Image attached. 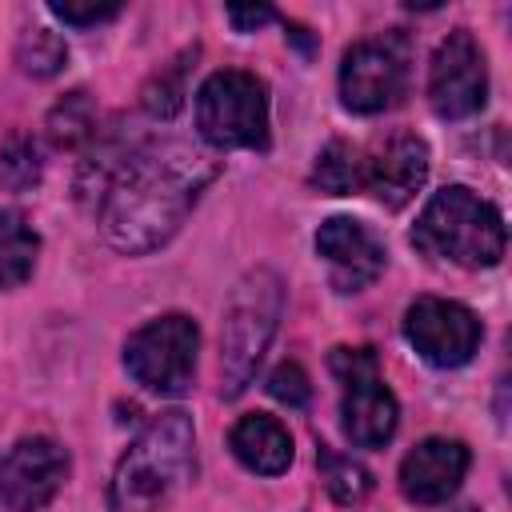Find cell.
<instances>
[{
    "label": "cell",
    "mask_w": 512,
    "mask_h": 512,
    "mask_svg": "<svg viewBox=\"0 0 512 512\" xmlns=\"http://www.w3.org/2000/svg\"><path fill=\"white\" fill-rule=\"evenodd\" d=\"M212 180L216 160L184 140L108 136L80 168V192L96 200L100 232L124 256L168 244Z\"/></svg>",
    "instance_id": "cell-1"
},
{
    "label": "cell",
    "mask_w": 512,
    "mask_h": 512,
    "mask_svg": "<svg viewBox=\"0 0 512 512\" xmlns=\"http://www.w3.org/2000/svg\"><path fill=\"white\" fill-rule=\"evenodd\" d=\"M196 476V428L192 416L172 408L160 412L120 456L112 476L116 512H160Z\"/></svg>",
    "instance_id": "cell-2"
},
{
    "label": "cell",
    "mask_w": 512,
    "mask_h": 512,
    "mask_svg": "<svg viewBox=\"0 0 512 512\" xmlns=\"http://www.w3.org/2000/svg\"><path fill=\"white\" fill-rule=\"evenodd\" d=\"M280 312H284L280 272L268 264L248 268L236 280V288L224 304V320H220V396L232 400L252 384L256 364L264 360V352L276 336Z\"/></svg>",
    "instance_id": "cell-3"
},
{
    "label": "cell",
    "mask_w": 512,
    "mask_h": 512,
    "mask_svg": "<svg viewBox=\"0 0 512 512\" xmlns=\"http://www.w3.org/2000/svg\"><path fill=\"white\" fill-rule=\"evenodd\" d=\"M504 220L500 212L476 196L464 184H448L440 188L424 212L416 216L412 228V244L424 256L436 260H452L460 268H492L504 256Z\"/></svg>",
    "instance_id": "cell-4"
},
{
    "label": "cell",
    "mask_w": 512,
    "mask_h": 512,
    "mask_svg": "<svg viewBox=\"0 0 512 512\" xmlns=\"http://www.w3.org/2000/svg\"><path fill=\"white\" fill-rule=\"evenodd\" d=\"M196 128L212 148L268 144V92L252 72L220 68L196 92Z\"/></svg>",
    "instance_id": "cell-5"
},
{
    "label": "cell",
    "mask_w": 512,
    "mask_h": 512,
    "mask_svg": "<svg viewBox=\"0 0 512 512\" xmlns=\"http://www.w3.org/2000/svg\"><path fill=\"white\" fill-rule=\"evenodd\" d=\"M200 328L184 312L156 316L124 340V368L156 396H184L196 380Z\"/></svg>",
    "instance_id": "cell-6"
},
{
    "label": "cell",
    "mask_w": 512,
    "mask_h": 512,
    "mask_svg": "<svg viewBox=\"0 0 512 512\" xmlns=\"http://www.w3.org/2000/svg\"><path fill=\"white\" fill-rule=\"evenodd\" d=\"M340 380V424L356 448H384L396 432L400 408L380 376L372 348H332L328 356Z\"/></svg>",
    "instance_id": "cell-7"
},
{
    "label": "cell",
    "mask_w": 512,
    "mask_h": 512,
    "mask_svg": "<svg viewBox=\"0 0 512 512\" xmlns=\"http://www.w3.org/2000/svg\"><path fill=\"white\" fill-rule=\"evenodd\" d=\"M408 88V52L400 36L356 40L340 60V100L348 112L376 116Z\"/></svg>",
    "instance_id": "cell-8"
},
{
    "label": "cell",
    "mask_w": 512,
    "mask_h": 512,
    "mask_svg": "<svg viewBox=\"0 0 512 512\" xmlns=\"http://www.w3.org/2000/svg\"><path fill=\"white\" fill-rule=\"evenodd\" d=\"M488 100V64L484 48L468 28L448 32L428 64V104L444 120H464Z\"/></svg>",
    "instance_id": "cell-9"
},
{
    "label": "cell",
    "mask_w": 512,
    "mask_h": 512,
    "mask_svg": "<svg viewBox=\"0 0 512 512\" xmlns=\"http://www.w3.org/2000/svg\"><path fill=\"white\" fill-rule=\"evenodd\" d=\"M404 336L428 364L460 368L476 356L484 328H480V320L468 304L440 300V296H420L404 312Z\"/></svg>",
    "instance_id": "cell-10"
},
{
    "label": "cell",
    "mask_w": 512,
    "mask_h": 512,
    "mask_svg": "<svg viewBox=\"0 0 512 512\" xmlns=\"http://www.w3.org/2000/svg\"><path fill=\"white\" fill-rule=\"evenodd\" d=\"M68 480V452L52 436H24L0 456V504L40 512Z\"/></svg>",
    "instance_id": "cell-11"
},
{
    "label": "cell",
    "mask_w": 512,
    "mask_h": 512,
    "mask_svg": "<svg viewBox=\"0 0 512 512\" xmlns=\"http://www.w3.org/2000/svg\"><path fill=\"white\" fill-rule=\"evenodd\" d=\"M316 252L328 264V280L336 292H360L384 272V240L352 216H332L316 232Z\"/></svg>",
    "instance_id": "cell-12"
},
{
    "label": "cell",
    "mask_w": 512,
    "mask_h": 512,
    "mask_svg": "<svg viewBox=\"0 0 512 512\" xmlns=\"http://www.w3.org/2000/svg\"><path fill=\"white\" fill-rule=\"evenodd\" d=\"M428 164V144L416 132L396 128L364 156V192H372L384 208H404L424 188Z\"/></svg>",
    "instance_id": "cell-13"
},
{
    "label": "cell",
    "mask_w": 512,
    "mask_h": 512,
    "mask_svg": "<svg viewBox=\"0 0 512 512\" xmlns=\"http://www.w3.org/2000/svg\"><path fill=\"white\" fill-rule=\"evenodd\" d=\"M468 472V448L448 436L420 440L400 460V492L412 504H444Z\"/></svg>",
    "instance_id": "cell-14"
},
{
    "label": "cell",
    "mask_w": 512,
    "mask_h": 512,
    "mask_svg": "<svg viewBox=\"0 0 512 512\" xmlns=\"http://www.w3.org/2000/svg\"><path fill=\"white\" fill-rule=\"evenodd\" d=\"M228 448L256 476H280L292 464V436H288V428L276 416H264V412L240 416L232 424V432H228Z\"/></svg>",
    "instance_id": "cell-15"
},
{
    "label": "cell",
    "mask_w": 512,
    "mask_h": 512,
    "mask_svg": "<svg viewBox=\"0 0 512 512\" xmlns=\"http://www.w3.org/2000/svg\"><path fill=\"white\" fill-rule=\"evenodd\" d=\"M40 256V236L20 208H0V288H20Z\"/></svg>",
    "instance_id": "cell-16"
},
{
    "label": "cell",
    "mask_w": 512,
    "mask_h": 512,
    "mask_svg": "<svg viewBox=\"0 0 512 512\" xmlns=\"http://www.w3.org/2000/svg\"><path fill=\"white\" fill-rule=\"evenodd\" d=\"M312 188L328 192V196H352L364 188V152L348 140H332L316 164H312V176H308Z\"/></svg>",
    "instance_id": "cell-17"
},
{
    "label": "cell",
    "mask_w": 512,
    "mask_h": 512,
    "mask_svg": "<svg viewBox=\"0 0 512 512\" xmlns=\"http://www.w3.org/2000/svg\"><path fill=\"white\" fill-rule=\"evenodd\" d=\"M316 464H320V480L336 504H360L372 492V472L364 464H356L352 456H340V452L320 444Z\"/></svg>",
    "instance_id": "cell-18"
},
{
    "label": "cell",
    "mask_w": 512,
    "mask_h": 512,
    "mask_svg": "<svg viewBox=\"0 0 512 512\" xmlns=\"http://www.w3.org/2000/svg\"><path fill=\"white\" fill-rule=\"evenodd\" d=\"M16 64L28 72V76H56L64 64H68V44L52 32V28H28L16 44Z\"/></svg>",
    "instance_id": "cell-19"
},
{
    "label": "cell",
    "mask_w": 512,
    "mask_h": 512,
    "mask_svg": "<svg viewBox=\"0 0 512 512\" xmlns=\"http://www.w3.org/2000/svg\"><path fill=\"white\" fill-rule=\"evenodd\" d=\"M48 136L60 148H72L88 136H96V112L88 104V92H68L52 112H48Z\"/></svg>",
    "instance_id": "cell-20"
},
{
    "label": "cell",
    "mask_w": 512,
    "mask_h": 512,
    "mask_svg": "<svg viewBox=\"0 0 512 512\" xmlns=\"http://www.w3.org/2000/svg\"><path fill=\"white\" fill-rule=\"evenodd\" d=\"M188 56L192 52H184L180 60H172L168 68H160L148 84H144V108L152 112V116H160V120H168V116H176L180 108H184V96H188V84H184V76H188Z\"/></svg>",
    "instance_id": "cell-21"
},
{
    "label": "cell",
    "mask_w": 512,
    "mask_h": 512,
    "mask_svg": "<svg viewBox=\"0 0 512 512\" xmlns=\"http://www.w3.org/2000/svg\"><path fill=\"white\" fill-rule=\"evenodd\" d=\"M0 176L12 184V188H24V184H36L40 180V148L28 140V136H12L0 152Z\"/></svg>",
    "instance_id": "cell-22"
},
{
    "label": "cell",
    "mask_w": 512,
    "mask_h": 512,
    "mask_svg": "<svg viewBox=\"0 0 512 512\" xmlns=\"http://www.w3.org/2000/svg\"><path fill=\"white\" fill-rule=\"evenodd\" d=\"M268 392H272L280 404H288V408H304V404L312 400L308 372H304L296 360H284V364L272 368V376H268Z\"/></svg>",
    "instance_id": "cell-23"
},
{
    "label": "cell",
    "mask_w": 512,
    "mask_h": 512,
    "mask_svg": "<svg viewBox=\"0 0 512 512\" xmlns=\"http://www.w3.org/2000/svg\"><path fill=\"white\" fill-rule=\"evenodd\" d=\"M48 12L72 28H92L100 20H112L120 12V4H48Z\"/></svg>",
    "instance_id": "cell-24"
},
{
    "label": "cell",
    "mask_w": 512,
    "mask_h": 512,
    "mask_svg": "<svg viewBox=\"0 0 512 512\" xmlns=\"http://www.w3.org/2000/svg\"><path fill=\"white\" fill-rule=\"evenodd\" d=\"M276 12L272 8H240V4H232L228 8V20L236 24V32H256L260 24H268Z\"/></svg>",
    "instance_id": "cell-25"
},
{
    "label": "cell",
    "mask_w": 512,
    "mask_h": 512,
    "mask_svg": "<svg viewBox=\"0 0 512 512\" xmlns=\"http://www.w3.org/2000/svg\"><path fill=\"white\" fill-rule=\"evenodd\" d=\"M460 512H476V508H460Z\"/></svg>",
    "instance_id": "cell-26"
}]
</instances>
